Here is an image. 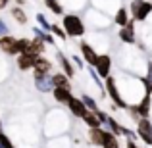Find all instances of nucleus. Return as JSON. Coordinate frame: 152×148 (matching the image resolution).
<instances>
[{
    "mask_svg": "<svg viewBox=\"0 0 152 148\" xmlns=\"http://www.w3.org/2000/svg\"><path fill=\"white\" fill-rule=\"evenodd\" d=\"M62 23H64V29H66L67 37H77L79 39V37H83V35H85V23L81 21V17H79V15L67 14V15H64Z\"/></svg>",
    "mask_w": 152,
    "mask_h": 148,
    "instance_id": "1",
    "label": "nucleus"
},
{
    "mask_svg": "<svg viewBox=\"0 0 152 148\" xmlns=\"http://www.w3.org/2000/svg\"><path fill=\"white\" fill-rule=\"evenodd\" d=\"M152 12V2L150 0H133L131 2V14L135 21H145Z\"/></svg>",
    "mask_w": 152,
    "mask_h": 148,
    "instance_id": "2",
    "label": "nucleus"
},
{
    "mask_svg": "<svg viewBox=\"0 0 152 148\" xmlns=\"http://www.w3.org/2000/svg\"><path fill=\"white\" fill-rule=\"evenodd\" d=\"M104 89H106V93L110 94L112 102H114L118 108H129V104H127L125 100L121 98V94H119V89H118V85H115L114 77H106L104 79Z\"/></svg>",
    "mask_w": 152,
    "mask_h": 148,
    "instance_id": "3",
    "label": "nucleus"
},
{
    "mask_svg": "<svg viewBox=\"0 0 152 148\" xmlns=\"http://www.w3.org/2000/svg\"><path fill=\"white\" fill-rule=\"evenodd\" d=\"M94 69L98 71L100 77H110V69H112V58L108 54H98L96 62H94Z\"/></svg>",
    "mask_w": 152,
    "mask_h": 148,
    "instance_id": "4",
    "label": "nucleus"
},
{
    "mask_svg": "<svg viewBox=\"0 0 152 148\" xmlns=\"http://www.w3.org/2000/svg\"><path fill=\"white\" fill-rule=\"evenodd\" d=\"M0 50L6 52V54H12V56H19L18 39L12 37V35H4V37H0Z\"/></svg>",
    "mask_w": 152,
    "mask_h": 148,
    "instance_id": "5",
    "label": "nucleus"
},
{
    "mask_svg": "<svg viewBox=\"0 0 152 148\" xmlns=\"http://www.w3.org/2000/svg\"><path fill=\"white\" fill-rule=\"evenodd\" d=\"M152 93H145V96L142 100L137 104V106H133V114L137 115V117H148L150 114V104H152V98H150Z\"/></svg>",
    "mask_w": 152,
    "mask_h": 148,
    "instance_id": "6",
    "label": "nucleus"
},
{
    "mask_svg": "<svg viewBox=\"0 0 152 148\" xmlns=\"http://www.w3.org/2000/svg\"><path fill=\"white\" fill-rule=\"evenodd\" d=\"M67 106H69V112L75 115V117H81V119L91 112L89 108H87V104L83 102V98H75L73 96V98L69 100V104H67Z\"/></svg>",
    "mask_w": 152,
    "mask_h": 148,
    "instance_id": "7",
    "label": "nucleus"
},
{
    "mask_svg": "<svg viewBox=\"0 0 152 148\" xmlns=\"http://www.w3.org/2000/svg\"><path fill=\"white\" fill-rule=\"evenodd\" d=\"M37 60H39V56L31 54V52H23V54H19V56H18V67H19L21 71L33 69L35 63H37Z\"/></svg>",
    "mask_w": 152,
    "mask_h": 148,
    "instance_id": "8",
    "label": "nucleus"
},
{
    "mask_svg": "<svg viewBox=\"0 0 152 148\" xmlns=\"http://www.w3.org/2000/svg\"><path fill=\"white\" fill-rule=\"evenodd\" d=\"M50 67H52V63L48 62V60L42 58V56H39L37 63H35V67H33V77H35V79L46 77V75L50 73Z\"/></svg>",
    "mask_w": 152,
    "mask_h": 148,
    "instance_id": "9",
    "label": "nucleus"
},
{
    "mask_svg": "<svg viewBox=\"0 0 152 148\" xmlns=\"http://www.w3.org/2000/svg\"><path fill=\"white\" fill-rule=\"evenodd\" d=\"M119 39L123 42H127V44H133L135 42V19H131L125 27L119 29Z\"/></svg>",
    "mask_w": 152,
    "mask_h": 148,
    "instance_id": "10",
    "label": "nucleus"
},
{
    "mask_svg": "<svg viewBox=\"0 0 152 148\" xmlns=\"http://www.w3.org/2000/svg\"><path fill=\"white\" fill-rule=\"evenodd\" d=\"M52 96L58 104H69V100L73 98L71 96V90L69 89H64V87H56L54 90H52Z\"/></svg>",
    "mask_w": 152,
    "mask_h": 148,
    "instance_id": "11",
    "label": "nucleus"
},
{
    "mask_svg": "<svg viewBox=\"0 0 152 148\" xmlns=\"http://www.w3.org/2000/svg\"><path fill=\"white\" fill-rule=\"evenodd\" d=\"M79 48H81V54H83V58L87 60V63H91V66H94V62H96V58H98V54L94 52V48L89 44V42H85L83 41L81 44H79Z\"/></svg>",
    "mask_w": 152,
    "mask_h": 148,
    "instance_id": "12",
    "label": "nucleus"
},
{
    "mask_svg": "<svg viewBox=\"0 0 152 148\" xmlns=\"http://www.w3.org/2000/svg\"><path fill=\"white\" fill-rule=\"evenodd\" d=\"M35 87H37V90H41V93H52V90L56 89L54 85V79L52 77H41V79H35Z\"/></svg>",
    "mask_w": 152,
    "mask_h": 148,
    "instance_id": "13",
    "label": "nucleus"
},
{
    "mask_svg": "<svg viewBox=\"0 0 152 148\" xmlns=\"http://www.w3.org/2000/svg\"><path fill=\"white\" fill-rule=\"evenodd\" d=\"M104 131H106V129H102V127H91L89 137H91V142H93L94 146H102V142H104Z\"/></svg>",
    "mask_w": 152,
    "mask_h": 148,
    "instance_id": "14",
    "label": "nucleus"
},
{
    "mask_svg": "<svg viewBox=\"0 0 152 148\" xmlns=\"http://www.w3.org/2000/svg\"><path fill=\"white\" fill-rule=\"evenodd\" d=\"M102 148H119L118 135L112 133V131H104V142H102Z\"/></svg>",
    "mask_w": 152,
    "mask_h": 148,
    "instance_id": "15",
    "label": "nucleus"
},
{
    "mask_svg": "<svg viewBox=\"0 0 152 148\" xmlns=\"http://www.w3.org/2000/svg\"><path fill=\"white\" fill-rule=\"evenodd\" d=\"M114 21L118 23L119 27H125L127 23L131 21V19H129V12H127V8H123V6H121V8H118V12H115V17H114Z\"/></svg>",
    "mask_w": 152,
    "mask_h": 148,
    "instance_id": "16",
    "label": "nucleus"
},
{
    "mask_svg": "<svg viewBox=\"0 0 152 148\" xmlns=\"http://www.w3.org/2000/svg\"><path fill=\"white\" fill-rule=\"evenodd\" d=\"M58 62H60V66H62L64 73H66L67 77H73V75H75V69H73V66H71V62L62 54V52H58Z\"/></svg>",
    "mask_w": 152,
    "mask_h": 148,
    "instance_id": "17",
    "label": "nucleus"
},
{
    "mask_svg": "<svg viewBox=\"0 0 152 148\" xmlns=\"http://www.w3.org/2000/svg\"><path fill=\"white\" fill-rule=\"evenodd\" d=\"M52 79H54V85H56V87L71 89V83H69V79H71V77H67L66 73H54V75H52Z\"/></svg>",
    "mask_w": 152,
    "mask_h": 148,
    "instance_id": "18",
    "label": "nucleus"
},
{
    "mask_svg": "<svg viewBox=\"0 0 152 148\" xmlns=\"http://www.w3.org/2000/svg\"><path fill=\"white\" fill-rule=\"evenodd\" d=\"M33 33L37 35V39H41V41L48 42V44H54V37H52V31H45L42 27H35Z\"/></svg>",
    "mask_w": 152,
    "mask_h": 148,
    "instance_id": "19",
    "label": "nucleus"
},
{
    "mask_svg": "<svg viewBox=\"0 0 152 148\" xmlns=\"http://www.w3.org/2000/svg\"><path fill=\"white\" fill-rule=\"evenodd\" d=\"M27 52H31V54L35 56H41L42 52H45V41H41V39H35V41H31L29 48H27Z\"/></svg>",
    "mask_w": 152,
    "mask_h": 148,
    "instance_id": "20",
    "label": "nucleus"
},
{
    "mask_svg": "<svg viewBox=\"0 0 152 148\" xmlns=\"http://www.w3.org/2000/svg\"><path fill=\"white\" fill-rule=\"evenodd\" d=\"M12 15H14V19L19 23V25H25V23H27V14L23 12L21 6H14V8H12Z\"/></svg>",
    "mask_w": 152,
    "mask_h": 148,
    "instance_id": "21",
    "label": "nucleus"
},
{
    "mask_svg": "<svg viewBox=\"0 0 152 148\" xmlns=\"http://www.w3.org/2000/svg\"><path fill=\"white\" fill-rule=\"evenodd\" d=\"M83 121H85L89 127H102V121H100V117L96 115V112H89V114L83 117Z\"/></svg>",
    "mask_w": 152,
    "mask_h": 148,
    "instance_id": "22",
    "label": "nucleus"
},
{
    "mask_svg": "<svg viewBox=\"0 0 152 148\" xmlns=\"http://www.w3.org/2000/svg\"><path fill=\"white\" fill-rule=\"evenodd\" d=\"M45 6L48 8L52 14H56V15H62L64 14V6L60 4V0H45Z\"/></svg>",
    "mask_w": 152,
    "mask_h": 148,
    "instance_id": "23",
    "label": "nucleus"
},
{
    "mask_svg": "<svg viewBox=\"0 0 152 148\" xmlns=\"http://www.w3.org/2000/svg\"><path fill=\"white\" fill-rule=\"evenodd\" d=\"M104 125H106V127H110V131H112V133H115V135H123V127L119 125V123L115 121L114 117H110V115H108V119H106V123H104Z\"/></svg>",
    "mask_w": 152,
    "mask_h": 148,
    "instance_id": "24",
    "label": "nucleus"
},
{
    "mask_svg": "<svg viewBox=\"0 0 152 148\" xmlns=\"http://www.w3.org/2000/svg\"><path fill=\"white\" fill-rule=\"evenodd\" d=\"M81 98H83V102H85V104H87V108H89V110H91V112H98V106H96V102H94V100H93V98H91V96H89V94H83V96H81Z\"/></svg>",
    "mask_w": 152,
    "mask_h": 148,
    "instance_id": "25",
    "label": "nucleus"
},
{
    "mask_svg": "<svg viewBox=\"0 0 152 148\" xmlns=\"http://www.w3.org/2000/svg\"><path fill=\"white\" fill-rule=\"evenodd\" d=\"M37 21H39V25H41L45 31H52V25L48 23V19H46L42 14H37Z\"/></svg>",
    "mask_w": 152,
    "mask_h": 148,
    "instance_id": "26",
    "label": "nucleus"
},
{
    "mask_svg": "<svg viewBox=\"0 0 152 148\" xmlns=\"http://www.w3.org/2000/svg\"><path fill=\"white\" fill-rule=\"evenodd\" d=\"M52 35H56V37L64 39V41L67 39V33H66V29H62L60 25H52Z\"/></svg>",
    "mask_w": 152,
    "mask_h": 148,
    "instance_id": "27",
    "label": "nucleus"
},
{
    "mask_svg": "<svg viewBox=\"0 0 152 148\" xmlns=\"http://www.w3.org/2000/svg\"><path fill=\"white\" fill-rule=\"evenodd\" d=\"M0 148H14V144L10 142V139H8L2 131H0Z\"/></svg>",
    "mask_w": 152,
    "mask_h": 148,
    "instance_id": "28",
    "label": "nucleus"
},
{
    "mask_svg": "<svg viewBox=\"0 0 152 148\" xmlns=\"http://www.w3.org/2000/svg\"><path fill=\"white\" fill-rule=\"evenodd\" d=\"M137 135H139V137H141V139H142V141H145L148 146H152V135H150V133H145V131L137 129Z\"/></svg>",
    "mask_w": 152,
    "mask_h": 148,
    "instance_id": "29",
    "label": "nucleus"
},
{
    "mask_svg": "<svg viewBox=\"0 0 152 148\" xmlns=\"http://www.w3.org/2000/svg\"><path fill=\"white\" fill-rule=\"evenodd\" d=\"M4 35H10V29H8V25L0 19V37H4Z\"/></svg>",
    "mask_w": 152,
    "mask_h": 148,
    "instance_id": "30",
    "label": "nucleus"
},
{
    "mask_svg": "<svg viewBox=\"0 0 152 148\" xmlns=\"http://www.w3.org/2000/svg\"><path fill=\"white\" fill-rule=\"evenodd\" d=\"M73 63H75V66L79 67V69H81V67H83V60L79 58V56H73Z\"/></svg>",
    "mask_w": 152,
    "mask_h": 148,
    "instance_id": "31",
    "label": "nucleus"
},
{
    "mask_svg": "<svg viewBox=\"0 0 152 148\" xmlns=\"http://www.w3.org/2000/svg\"><path fill=\"white\" fill-rule=\"evenodd\" d=\"M125 148H139V146H137V144L133 142V139H129V141L125 142Z\"/></svg>",
    "mask_w": 152,
    "mask_h": 148,
    "instance_id": "32",
    "label": "nucleus"
},
{
    "mask_svg": "<svg viewBox=\"0 0 152 148\" xmlns=\"http://www.w3.org/2000/svg\"><path fill=\"white\" fill-rule=\"evenodd\" d=\"M8 4H10V0H0V10H4Z\"/></svg>",
    "mask_w": 152,
    "mask_h": 148,
    "instance_id": "33",
    "label": "nucleus"
},
{
    "mask_svg": "<svg viewBox=\"0 0 152 148\" xmlns=\"http://www.w3.org/2000/svg\"><path fill=\"white\" fill-rule=\"evenodd\" d=\"M15 2H18V6H19V4H23V0H15Z\"/></svg>",
    "mask_w": 152,
    "mask_h": 148,
    "instance_id": "34",
    "label": "nucleus"
}]
</instances>
